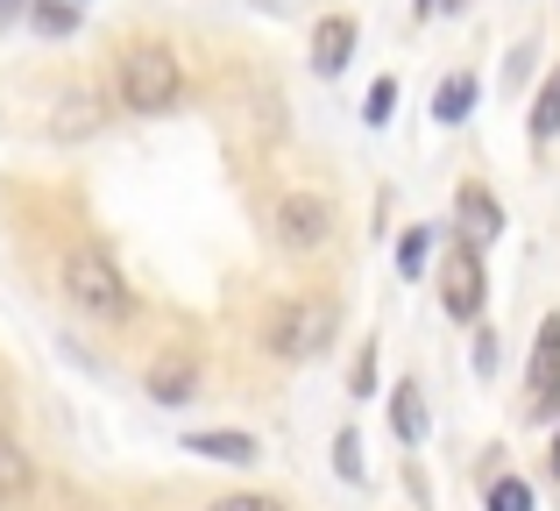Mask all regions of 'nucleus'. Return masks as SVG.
<instances>
[{"label": "nucleus", "mask_w": 560, "mask_h": 511, "mask_svg": "<svg viewBox=\"0 0 560 511\" xmlns=\"http://www.w3.org/2000/svg\"><path fill=\"white\" fill-rule=\"evenodd\" d=\"M114 93L128 114H171L185 100V65L171 43H128L114 57Z\"/></svg>", "instance_id": "nucleus-1"}, {"label": "nucleus", "mask_w": 560, "mask_h": 511, "mask_svg": "<svg viewBox=\"0 0 560 511\" xmlns=\"http://www.w3.org/2000/svg\"><path fill=\"white\" fill-rule=\"evenodd\" d=\"M57 277H65V299L79 305L85 320H100V327H121V320L136 313V291L121 284V270H114V256L100 249V242H71Z\"/></svg>", "instance_id": "nucleus-2"}, {"label": "nucleus", "mask_w": 560, "mask_h": 511, "mask_svg": "<svg viewBox=\"0 0 560 511\" xmlns=\"http://www.w3.org/2000/svg\"><path fill=\"white\" fill-rule=\"evenodd\" d=\"M327 341H334V299H291L262 320V348H270L277 362H305Z\"/></svg>", "instance_id": "nucleus-3"}, {"label": "nucleus", "mask_w": 560, "mask_h": 511, "mask_svg": "<svg viewBox=\"0 0 560 511\" xmlns=\"http://www.w3.org/2000/svg\"><path fill=\"white\" fill-rule=\"evenodd\" d=\"M270 235H277V249H284V256H319V249H327V235H334V199L284 193L270 207Z\"/></svg>", "instance_id": "nucleus-4"}, {"label": "nucleus", "mask_w": 560, "mask_h": 511, "mask_svg": "<svg viewBox=\"0 0 560 511\" xmlns=\"http://www.w3.org/2000/svg\"><path fill=\"white\" fill-rule=\"evenodd\" d=\"M482 299H490V277H482V249L476 242H454L447 256H440V313L447 320H476Z\"/></svg>", "instance_id": "nucleus-5"}, {"label": "nucleus", "mask_w": 560, "mask_h": 511, "mask_svg": "<svg viewBox=\"0 0 560 511\" xmlns=\"http://www.w3.org/2000/svg\"><path fill=\"white\" fill-rule=\"evenodd\" d=\"M454 228H462V242H476V249H490V242L504 235V207H497L490 185L468 178L462 193H454Z\"/></svg>", "instance_id": "nucleus-6"}, {"label": "nucleus", "mask_w": 560, "mask_h": 511, "mask_svg": "<svg viewBox=\"0 0 560 511\" xmlns=\"http://www.w3.org/2000/svg\"><path fill=\"white\" fill-rule=\"evenodd\" d=\"M36 498V455L14 433H0V504H28Z\"/></svg>", "instance_id": "nucleus-7"}, {"label": "nucleus", "mask_w": 560, "mask_h": 511, "mask_svg": "<svg viewBox=\"0 0 560 511\" xmlns=\"http://www.w3.org/2000/svg\"><path fill=\"white\" fill-rule=\"evenodd\" d=\"M348 57H355V22H348V14H327V22L313 28V65L327 71H348Z\"/></svg>", "instance_id": "nucleus-8"}, {"label": "nucleus", "mask_w": 560, "mask_h": 511, "mask_svg": "<svg viewBox=\"0 0 560 511\" xmlns=\"http://www.w3.org/2000/svg\"><path fill=\"white\" fill-rule=\"evenodd\" d=\"M553 384H560V313L539 320V348H533V413L547 405Z\"/></svg>", "instance_id": "nucleus-9"}, {"label": "nucleus", "mask_w": 560, "mask_h": 511, "mask_svg": "<svg viewBox=\"0 0 560 511\" xmlns=\"http://www.w3.org/2000/svg\"><path fill=\"white\" fill-rule=\"evenodd\" d=\"M185 448H191V455H206V462H234V469L262 455L256 433H234V427H220V433H185Z\"/></svg>", "instance_id": "nucleus-10"}, {"label": "nucleus", "mask_w": 560, "mask_h": 511, "mask_svg": "<svg viewBox=\"0 0 560 511\" xmlns=\"http://www.w3.org/2000/svg\"><path fill=\"white\" fill-rule=\"evenodd\" d=\"M191 391H199V362H191V356H164L150 370V398L156 405H185Z\"/></svg>", "instance_id": "nucleus-11"}, {"label": "nucleus", "mask_w": 560, "mask_h": 511, "mask_svg": "<svg viewBox=\"0 0 560 511\" xmlns=\"http://www.w3.org/2000/svg\"><path fill=\"white\" fill-rule=\"evenodd\" d=\"M468 107H476V71H454V79L433 85V121H440V128L468 121Z\"/></svg>", "instance_id": "nucleus-12"}, {"label": "nucleus", "mask_w": 560, "mask_h": 511, "mask_svg": "<svg viewBox=\"0 0 560 511\" xmlns=\"http://www.w3.org/2000/svg\"><path fill=\"white\" fill-rule=\"evenodd\" d=\"M390 419H397V441H405V448L425 441V398H419V384H411V376L390 391Z\"/></svg>", "instance_id": "nucleus-13"}, {"label": "nucleus", "mask_w": 560, "mask_h": 511, "mask_svg": "<svg viewBox=\"0 0 560 511\" xmlns=\"http://www.w3.org/2000/svg\"><path fill=\"white\" fill-rule=\"evenodd\" d=\"M28 22H36V36H71V28H79V8H71V0H28Z\"/></svg>", "instance_id": "nucleus-14"}, {"label": "nucleus", "mask_w": 560, "mask_h": 511, "mask_svg": "<svg viewBox=\"0 0 560 511\" xmlns=\"http://www.w3.org/2000/svg\"><path fill=\"white\" fill-rule=\"evenodd\" d=\"M533 136H539V142L560 136V65L547 71V85H539V100H533Z\"/></svg>", "instance_id": "nucleus-15"}, {"label": "nucleus", "mask_w": 560, "mask_h": 511, "mask_svg": "<svg viewBox=\"0 0 560 511\" xmlns=\"http://www.w3.org/2000/svg\"><path fill=\"white\" fill-rule=\"evenodd\" d=\"M490 511H533V484H525V476H497V484H490Z\"/></svg>", "instance_id": "nucleus-16"}, {"label": "nucleus", "mask_w": 560, "mask_h": 511, "mask_svg": "<svg viewBox=\"0 0 560 511\" xmlns=\"http://www.w3.org/2000/svg\"><path fill=\"white\" fill-rule=\"evenodd\" d=\"M425 256H433V228H411V235L397 242V270L419 277V270H425Z\"/></svg>", "instance_id": "nucleus-17"}, {"label": "nucleus", "mask_w": 560, "mask_h": 511, "mask_svg": "<svg viewBox=\"0 0 560 511\" xmlns=\"http://www.w3.org/2000/svg\"><path fill=\"white\" fill-rule=\"evenodd\" d=\"M390 107H397V79H376V85H370V100H362V121L383 128V121H390Z\"/></svg>", "instance_id": "nucleus-18"}, {"label": "nucleus", "mask_w": 560, "mask_h": 511, "mask_svg": "<svg viewBox=\"0 0 560 511\" xmlns=\"http://www.w3.org/2000/svg\"><path fill=\"white\" fill-rule=\"evenodd\" d=\"M206 511H284V504H277L270 490H234V498H213Z\"/></svg>", "instance_id": "nucleus-19"}, {"label": "nucleus", "mask_w": 560, "mask_h": 511, "mask_svg": "<svg viewBox=\"0 0 560 511\" xmlns=\"http://www.w3.org/2000/svg\"><path fill=\"white\" fill-rule=\"evenodd\" d=\"M334 462H341L348 484H362V441H355V433H341V441H334Z\"/></svg>", "instance_id": "nucleus-20"}, {"label": "nucleus", "mask_w": 560, "mask_h": 511, "mask_svg": "<svg viewBox=\"0 0 560 511\" xmlns=\"http://www.w3.org/2000/svg\"><path fill=\"white\" fill-rule=\"evenodd\" d=\"M355 398H376V348L355 356Z\"/></svg>", "instance_id": "nucleus-21"}, {"label": "nucleus", "mask_w": 560, "mask_h": 511, "mask_svg": "<svg viewBox=\"0 0 560 511\" xmlns=\"http://www.w3.org/2000/svg\"><path fill=\"white\" fill-rule=\"evenodd\" d=\"M497 370V334H476V376Z\"/></svg>", "instance_id": "nucleus-22"}, {"label": "nucleus", "mask_w": 560, "mask_h": 511, "mask_svg": "<svg viewBox=\"0 0 560 511\" xmlns=\"http://www.w3.org/2000/svg\"><path fill=\"white\" fill-rule=\"evenodd\" d=\"M22 8H28V0H0V28H8V22H14Z\"/></svg>", "instance_id": "nucleus-23"}, {"label": "nucleus", "mask_w": 560, "mask_h": 511, "mask_svg": "<svg viewBox=\"0 0 560 511\" xmlns=\"http://www.w3.org/2000/svg\"><path fill=\"white\" fill-rule=\"evenodd\" d=\"M447 8H462V0H419V14H447Z\"/></svg>", "instance_id": "nucleus-24"}, {"label": "nucleus", "mask_w": 560, "mask_h": 511, "mask_svg": "<svg viewBox=\"0 0 560 511\" xmlns=\"http://www.w3.org/2000/svg\"><path fill=\"white\" fill-rule=\"evenodd\" d=\"M553 476H560V433H553Z\"/></svg>", "instance_id": "nucleus-25"}]
</instances>
